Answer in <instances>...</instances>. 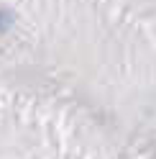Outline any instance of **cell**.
Segmentation results:
<instances>
[{
  "instance_id": "obj_1",
  "label": "cell",
  "mask_w": 156,
  "mask_h": 159,
  "mask_svg": "<svg viewBox=\"0 0 156 159\" xmlns=\"http://www.w3.org/2000/svg\"><path fill=\"white\" fill-rule=\"evenodd\" d=\"M3 23H5V16H3V13H0V26H3Z\"/></svg>"
}]
</instances>
